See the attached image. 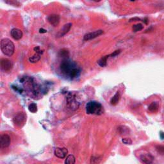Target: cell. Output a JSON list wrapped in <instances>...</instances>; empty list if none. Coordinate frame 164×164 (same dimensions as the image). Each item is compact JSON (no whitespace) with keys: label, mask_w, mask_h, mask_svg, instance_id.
<instances>
[{"label":"cell","mask_w":164,"mask_h":164,"mask_svg":"<svg viewBox=\"0 0 164 164\" xmlns=\"http://www.w3.org/2000/svg\"><path fill=\"white\" fill-rule=\"evenodd\" d=\"M60 69L62 73L71 80L76 78L81 73V70L78 68L76 64L68 59H65L60 64Z\"/></svg>","instance_id":"1"},{"label":"cell","mask_w":164,"mask_h":164,"mask_svg":"<svg viewBox=\"0 0 164 164\" xmlns=\"http://www.w3.org/2000/svg\"><path fill=\"white\" fill-rule=\"evenodd\" d=\"M86 112L88 114L100 115L104 113V108L102 104L96 101H91L86 104Z\"/></svg>","instance_id":"2"},{"label":"cell","mask_w":164,"mask_h":164,"mask_svg":"<svg viewBox=\"0 0 164 164\" xmlns=\"http://www.w3.org/2000/svg\"><path fill=\"white\" fill-rule=\"evenodd\" d=\"M1 50L5 55L12 56L15 52L14 44L9 39H3L1 41Z\"/></svg>","instance_id":"3"},{"label":"cell","mask_w":164,"mask_h":164,"mask_svg":"<svg viewBox=\"0 0 164 164\" xmlns=\"http://www.w3.org/2000/svg\"><path fill=\"white\" fill-rule=\"evenodd\" d=\"M67 106L72 111H75L79 108L80 103L77 98L76 94L74 92H69L66 97Z\"/></svg>","instance_id":"4"},{"label":"cell","mask_w":164,"mask_h":164,"mask_svg":"<svg viewBox=\"0 0 164 164\" xmlns=\"http://www.w3.org/2000/svg\"><path fill=\"white\" fill-rule=\"evenodd\" d=\"M1 69L5 72H9L13 68V63L11 60L7 58H1L0 62Z\"/></svg>","instance_id":"5"},{"label":"cell","mask_w":164,"mask_h":164,"mask_svg":"<svg viewBox=\"0 0 164 164\" xmlns=\"http://www.w3.org/2000/svg\"><path fill=\"white\" fill-rule=\"evenodd\" d=\"M26 120V115L23 112H19L15 115L14 118V122L16 126L19 127L23 126Z\"/></svg>","instance_id":"6"},{"label":"cell","mask_w":164,"mask_h":164,"mask_svg":"<svg viewBox=\"0 0 164 164\" xmlns=\"http://www.w3.org/2000/svg\"><path fill=\"white\" fill-rule=\"evenodd\" d=\"M104 33L103 30L102 29H98V30H96L92 32H89V33H86L84 36H83V40L84 41H90V40H92L96 38L99 36H100L101 35H102Z\"/></svg>","instance_id":"7"},{"label":"cell","mask_w":164,"mask_h":164,"mask_svg":"<svg viewBox=\"0 0 164 164\" xmlns=\"http://www.w3.org/2000/svg\"><path fill=\"white\" fill-rule=\"evenodd\" d=\"M10 143H11V139L9 135H7V134H4L1 136V139H0V147L1 148H5V147H9Z\"/></svg>","instance_id":"8"},{"label":"cell","mask_w":164,"mask_h":164,"mask_svg":"<svg viewBox=\"0 0 164 164\" xmlns=\"http://www.w3.org/2000/svg\"><path fill=\"white\" fill-rule=\"evenodd\" d=\"M68 153V150L66 147H56L55 149V155L59 158H64Z\"/></svg>","instance_id":"9"},{"label":"cell","mask_w":164,"mask_h":164,"mask_svg":"<svg viewBox=\"0 0 164 164\" xmlns=\"http://www.w3.org/2000/svg\"><path fill=\"white\" fill-rule=\"evenodd\" d=\"M60 15L58 14H52L48 17V21L50 23V25H52L53 26H56L58 25L60 23Z\"/></svg>","instance_id":"10"},{"label":"cell","mask_w":164,"mask_h":164,"mask_svg":"<svg viewBox=\"0 0 164 164\" xmlns=\"http://www.w3.org/2000/svg\"><path fill=\"white\" fill-rule=\"evenodd\" d=\"M72 26V23H69L68 24H66L65 25H64L62 28L60 29V30L58 31V33L56 35V37H64L66 34H67L69 31L70 29L71 28Z\"/></svg>","instance_id":"11"},{"label":"cell","mask_w":164,"mask_h":164,"mask_svg":"<svg viewBox=\"0 0 164 164\" xmlns=\"http://www.w3.org/2000/svg\"><path fill=\"white\" fill-rule=\"evenodd\" d=\"M10 34H11L12 38L14 40H16V41H19V40L21 39L23 36L22 31L18 28H13L10 31Z\"/></svg>","instance_id":"12"},{"label":"cell","mask_w":164,"mask_h":164,"mask_svg":"<svg viewBox=\"0 0 164 164\" xmlns=\"http://www.w3.org/2000/svg\"><path fill=\"white\" fill-rule=\"evenodd\" d=\"M141 160L145 164H151L154 160V157L149 154V153H146V154H143L141 156Z\"/></svg>","instance_id":"13"},{"label":"cell","mask_w":164,"mask_h":164,"mask_svg":"<svg viewBox=\"0 0 164 164\" xmlns=\"http://www.w3.org/2000/svg\"><path fill=\"white\" fill-rule=\"evenodd\" d=\"M108 58H110L109 55H106V56H103V57L101 58L98 61V65L99 66L102 67V68H103V67H105L107 65V59H108Z\"/></svg>","instance_id":"14"},{"label":"cell","mask_w":164,"mask_h":164,"mask_svg":"<svg viewBox=\"0 0 164 164\" xmlns=\"http://www.w3.org/2000/svg\"><path fill=\"white\" fill-rule=\"evenodd\" d=\"M41 55L35 53V54H34L33 56L29 58V62L32 64L37 63V62H38L40 60H41Z\"/></svg>","instance_id":"15"},{"label":"cell","mask_w":164,"mask_h":164,"mask_svg":"<svg viewBox=\"0 0 164 164\" xmlns=\"http://www.w3.org/2000/svg\"><path fill=\"white\" fill-rule=\"evenodd\" d=\"M120 99V93L119 92H117V93L112 97L111 100H110V103L112 105H115L118 103Z\"/></svg>","instance_id":"16"},{"label":"cell","mask_w":164,"mask_h":164,"mask_svg":"<svg viewBox=\"0 0 164 164\" xmlns=\"http://www.w3.org/2000/svg\"><path fill=\"white\" fill-rule=\"evenodd\" d=\"M75 162H76V158L72 155H68L65 160V164H74Z\"/></svg>","instance_id":"17"},{"label":"cell","mask_w":164,"mask_h":164,"mask_svg":"<svg viewBox=\"0 0 164 164\" xmlns=\"http://www.w3.org/2000/svg\"><path fill=\"white\" fill-rule=\"evenodd\" d=\"M158 104L156 102H153L148 107V110L151 112H156L158 111Z\"/></svg>","instance_id":"18"},{"label":"cell","mask_w":164,"mask_h":164,"mask_svg":"<svg viewBox=\"0 0 164 164\" xmlns=\"http://www.w3.org/2000/svg\"><path fill=\"white\" fill-rule=\"evenodd\" d=\"M118 130H119V132L121 135H125V134H127L129 132V128L126 127L125 126H120L118 128Z\"/></svg>","instance_id":"19"},{"label":"cell","mask_w":164,"mask_h":164,"mask_svg":"<svg viewBox=\"0 0 164 164\" xmlns=\"http://www.w3.org/2000/svg\"><path fill=\"white\" fill-rule=\"evenodd\" d=\"M143 28H144V26L141 23L137 24V25H134L132 26V29L134 32H137V31H141V30H142V29H143Z\"/></svg>","instance_id":"20"},{"label":"cell","mask_w":164,"mask_h":164,"mask_svg":"<svg viewBox=\"0 0 164 164\" xmlns=\"http://www.w3.org/2000/svg\"><path fill=\"white\" fill-rule=\"evenodd\" d=\"M101 157H92L90 159L91 164H99L101 161Z\"/></svg>","instance_id":"21"},{"label":"cell","mask_w":164,"mask_h":164,"mask_svg":"<svg viewBox=\"0 0 164 164\" xmlns=\"http://www.w3.org/2000/svg\"><path fill=\"white\" fill-rule=\"evenodd\" d=\"M29 111L31 113H36L37 112V105L36 103H32L28 106Z\"/></svg>","instance_id":"22"},{"label":"cell","mask_w":164,"mask_h":164,"mask_svg":"<svg viewBox=\"0 0 164 164\" xmlns=\"http://www.w3.org/2000/svg\"><path fill=\"white\" fill-rule=\"evenodd\" d=\"M5 3L7 4H9L10 5H13V6L15 7H20V3L19 2L16 1H12V0H9V1H6Z\"/></svg>","instance_id":"23"},{"label":"cell","mask_w":164,"mask_h":164,"mask_svg":"<svg viewBox=\"0 0 164 164\" xmlns=\"http://www.w3.org/2000/svg\"><path fill=\"white\" fill-rule=\"evenodd\" d=\"M59 54H60V56H62V57H68L69 53L68 50L63 49L60 51V53H59Z\"/></svg>","instance_id":"24"},{"label":"cell","mask_w":164,"mask_h":164,"mask_svg":"<svg viewBox=\"0 0 164 164\" xmlns=\"http://www.w3.org/2000/svg\"><path fill=\"white\" fill-rule=\"evenodd\" d=\"M122 142L125 144H127V145H130L132 144V141L129 138H125L122 139Z\"/></svg>","instance_id":"25"},{"label":"cell","mask_w":164,"mask_h":164,"mask_svg":"<svg viewBox=\"0 0 164 164\" xmlns=\"http://www.w3.org/2000/svg\"><path fill=\"white\" fill-rule=\"evenodd\" d=\"M33 50L36 52V53H37V54H39V55H41V54H42L43 53H44V52H43V50H42L41 49V48H40L39 46L35 47L33 48Z\"/></svg>","instance_id":"26"},{"label":"cell","mask_w":164,"mask_h":164,"mask_svg":"<svg viewBox=\"0 0 164 164\" xmlns=\"http://www.w3.org/2000/svg\"><path fill=\"white\" fill-rule=\"evenodd\" d=\"M120 50H116V51H115V52L114 53H112V54H110L109 55V56L110 57H115V56H116L117 55H119L120 54Z\"/></svg>","instance_id":"27"},{"label":"cell","mask_w":164,"mask_h":164,"mask_svg":"<svg viewBox=\"0 0 164 164\" xmlns=\"http://www.w3.org/2000/svg\"><path fill=\"white\" fill-rule=\"evenodd\" d=\"M157 149L158 153H160V154L163 155L164 154V146H159L157 147Z\"/></svg>","instance_id":"28"},{"label":"cell","mask_w":164,"mask_h":164,"mask_svg":"<svg viewBox=\"0 0 164 164\" xmlns=\"http://www.w3.org/2000/svg\"><path fill=\"white\" fill-rule=\"evenodd\" d=\"M39 33H47V30L46 29H45L44 28H40L39 29Z\"/></svg>","instance_id":"29"},{"label":"cell","mask_w":164,"mask_h":164,"mask_svg":"<svg viewBox=\"0 0 164 164\" xmlns=\"http://www.w3.org/2000/svg\"><path fill=\"white\" fill-rule=\"evenodd\" d=\"M140 20L141 19H140L138 17H134V18H132V19H130V22H132V21H138Z\"/></svg>","instance_id":"30"},{"label":"cell","mask_w":164,"mask_h":164,"mask_svg":"<svg viewBox=\"0 0 164 164\" xmlns=\"http://www.w3.org/2000/svg\"><path fill=\"white\" fill-rule=\"evenodd\" d=\"M160 138H161V139H164V133L161 132L160 134Z\"/></svg>","instance_id":"31"}]
</instances>
